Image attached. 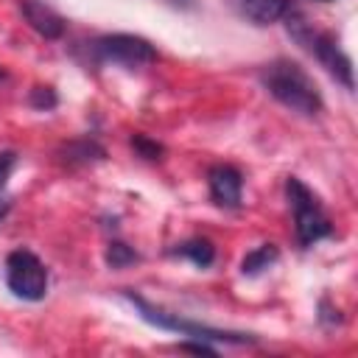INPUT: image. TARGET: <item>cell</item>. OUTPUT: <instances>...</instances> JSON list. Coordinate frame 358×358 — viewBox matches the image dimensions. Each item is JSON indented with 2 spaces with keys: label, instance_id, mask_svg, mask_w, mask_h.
I'll return each mask as SVG.
<instances>
[{
  "label": "cell",
  "instance_id": "6da1fadb",
  "mask_svg": "<svg viewBox=\"0 0 358 358\" xmlns=\"http://www.w3.org/2000/svg\"><path fill=\"white\" fill-rule=\"evenodd\" d=\"M260 84L274 101H280L285 109H291L296 115L313 117L324 106L322 92H319L316 81L310 78V73L291 59H274V62L263 64Z\"/></svg>",
  "mask_w": 358,
  "mask_h": 358
},
{
  "label": "cell",
  "instance_id": "277c9868",
  "mask_svg": "<svg viewBox=\"0 0 358 358\" xmlns=\"http://www.w3.org/2000/svg\"><path fill=\"white\" fill-rule=\"evenodd\" d=\"M95 64H117L126 70H140L157 62V48L137 34H101L87 42Z\"/></svg>",
  "mask_w": 358,
  "mask_h": 358
},
{
  "label": "cell",
  "instance_id": "ba28073f",
  "mask_svg": "<svg viewBox=\"0 0 358 358\" xmlns=\"http://www.w3.org/2000/svg\"><path fill=\"white\" fill-rule=\"evenodd\" d=\"M20 11L25 17V22L42 36V39H62L64 36V17L59 11H53L48 3L42 0H20Z\"/></svg>",
  "mask_w": 358,
  "mask_h": 358
},
{
  "label": "cell",
  "instance_id": "7a4b0ae2",
  "mask_svg": "<svg viewBox=\"0 0 358 358\" xmlns=\"http://www.w3.org/2000/svg\"><path fill=\"white\" fill-rule=\"evenodd\" d=\"M123 296L134 305V310L140 313L143 322L159 327V330H171V333H179V336H187V338H201V341H224V344H257V336L252 333H241V330H221V327H210V324H201V322H193V319H185L179 313H171L154 302H148L145 296L134 294V291H123Z\"/></svg>",
  "mask_w": 358,
  "mask_h": 358
},
{
  "label": "cell",
  "instance_id": "8fae6325",
  "mask_svg": "<svg viewBox=\"0 0 358 358\" xmlns=\"http://www.w3.org/2000/svg\"><path fill=\"white\" fill-rule=\"evenodd\" d=\"M171 255H179L185 260H190L196 268H210L213 260H215V246L207 241V238H190V241H182L171 249Z\"/></svg>",
  "mask_w": 358,
  "mask_h": 358
},
{
  "label": "cell",
  "instance_id": "d6986e66",
  "mask_svg": "<svg viewBox=\"0 0 358 358\" xmlns=\"http://www.w3.org/2000/svg\"><path fill=\"white\" fill-rule=\"evenodd\" d=\"M3 78H6V70H3V67H0V81H3Z\"/></svg>",
  "mask_w": 358,
  "mask_h": 358
},
{
  "label": "cell",
  "instance_id": "5b68a950",
  "mask_svg": "<svg viewBox=\"0 0 358 358\" xmlns=\"http://www.w3.org/2000/svg\"><path fill=\"white\" fill-rule=\"evenodd\" d=\"M48 266L31 249H14L6 257V285L17 299L39 302L48 294Z\"/></svg>",
  "mask_w": 358,
  "mask_h": 358
},
{
  "label": "cell",
  "instance_id": "8992f818",
  "mask_svg": "<svg viewBox=\"0 0 358 358\" xmlns=\"http://www.w3.org/2000/svg\"><path fill=\"white\" fill-rule=\"evenodd\" d=\"M302 48H305L308 53H313V56L322 62V67H324L338 84H344V90H352V87H355V81H352V62H350V56L341 50V45H338V39H336L333 31H316V28H313Z\"/></svg>",
  "mask_w": 358,
  "mask_h": 358
},
{
  "label": "cell",
  "instance_id": "ffe728a7",
  "mask_svg": "<svg viewBox=\"0 0 358 358\" xmlns=\"http://www.w3.org/2000/svg\"><path fill=\"white\" fill-rule=\"evenodd\" d=\"M316 3H330V0H316Z\"/></svg>",
  "mask_w": 358,
  "mask_h": 358
},
{
  "label": "cell",
  "instance_id": "ac0fdd59",
  "mask_svg": "<svg viewBox=\"0 0 358 358\" xmlns=\"http://www.w3.org/2000/svg\"><path fill=\"white\" fill-rule=\"evenodd\" d=\"M8 210H11V199H8V196H3V193H0V221H3V218H6V215H8Z\"/></svg>",
  "mask_w": 358,
  "mask_h": 358
},
{
  "label": "cell",
  "instance_id": "5bb4252c",
  "mask_svg": "<svg viewBox=\"0 0 358 358\" xmlns=\"http://www.w3.org/2000/svg\"><path fill=\"white\" fill-rule=\"evenodd\" d=\"M28 106L36 109V112H50L59 106V95L50 84H36L31 92H28Z\"/></svg>",
  "mask_w": 358,
  "mask_h": 358
},
{
  "label": "cell",
  "instance_id": "52a82bcc",
  "mask_svg": "<svg viewBox=\"0 0 358 358\" xmlns=\"http://www.w3.org/2000/svg\"><path fill=\"white\" fill-rule=\"evenodd\" d=\"M210 199L224 210H238L243 199V176L235 165H213L207 171Z\"/></svg>",
  "mask_w": 358,
  "mask_h": 358
},
{
  "label": "cell",
  "instance_id": "e0dca14e",
  "mask_svg": "<svg viewBox=\"0 0 358 358\" xmlns=\"http://www.w3.org/2000/svg\"><path fill=\"white\" fill-rule=\"evenodd\" d=\"M179 350L185 352H196V355H215V347L210 341H201V338H190V341H182Z\"/></svg>",
  "mask_w": 358,
  "mask_h": 358
},
{
  "label": "cell",
  "instance_id": "2e32d148",
  "mask_svg": "<svg viewBox=\"0 0 358 358\" xmlns=\"http://www.w3.org/2000/svg\"><path fill=\"white\" fill-rule=\"evenodd\" d=\"M17 151H0V193H3V187H6V182H8V176H11V171L17 168Z\"/></svg>",
  "mask_w": 358,
  "mask_h": 358
},
{
  "label": "cell",
  "instance_id": "7c38bea8",
  "mask_svg": "<svg viewBox=\"0 0 358 358\" xmlns=\"http://www.w3.org/2000/svg\"><path fill=\"white\" fill-rule=\"evenodd\" d=\"M277 257H280V249H277L274 243H260V246H255L252 252L243 255L241 271H243L246 277H257V274H263L266 268H271V266L277 263Z\"/></svg>",
  "mask_w": 358,
  "mask_h": 358
},
{
  "label": "cell",
  "instance_id": "30bf717a",
  "mask_svg": "<svg viewBox=\"0 0 358 358\" xmlns=\"http://www.w3.org/2000/svg\"><path fill=\"white\" fill-rule=\"evenodd\" d=\"M59 159L70 168H78V165H92V162H101L106 159V148L95 140V137H76L70 143H62L59 145Z\"/></svg>",
  "mask_w": 358,
  "mask_h": 358
},
{
  "label": "cell",
  "instance_id": "9c48e42d",
  "mask_svg": "<svg viewBox=\"0 0 358 358\" xmlns=\"http://www.w3.org/2000/svg\"><path fill=\"white\" fill-rule=\"evenodd\" d=\"M238 17H243L252 25H274L285 17L291 8V0H227Z\"/></svg>",
  "mask_w": 358,
  "mask_h": 358
},
{
  "label": "cell",
  "instance_id": "4fadbf2b",
  "mask_svg": "<svg viewBox=\"0 0 358 358\" xmlns=\"http://www.w3.org/2000/svg\"><path fill=\"white\" fill-rule=\"evenodd\" d=\"M103 260H106L109 268H126V266L140 263V252H134L123 241H109L106 243V252H103Z\"/></svg>",
  "mask_w": 358,
  "mask_h": 358
},
{
  "label": "cell",
  "instance_id": "3957f363",
  "mask_svg": "<svg viewBox=\"0 0 358 358\" xmlns=\"http://www.w3.org/2000/svg\"><path fill=\"white\" fill-rule=\"evenodd\" d=\"M285 196L288 204L294 210V232H296V243L302 249H310L313 243L324 241L333 235V221L324 213L319 196L296 176L285 179Z\"/></svg>",
  "mask_w": 358,
  "mask_h": 358
},
{
  "label": "cell",
  "instance_id": "9a60e30c",
  "mask_svg": "<svg viewBox=\"0 0 358 358\" xmlns=\"http://www.w3.org/2000/svg\"><path fill=\"white\" fill-rule=\"evenodd\" d=\"M131 148H134L137 157H143V159H159V157L165 154L162 143H157V140H151V137H145V134H131Z\"/></svg>",
  "mask_w": 358,
  "mask_h": 358
}]
</instances>
